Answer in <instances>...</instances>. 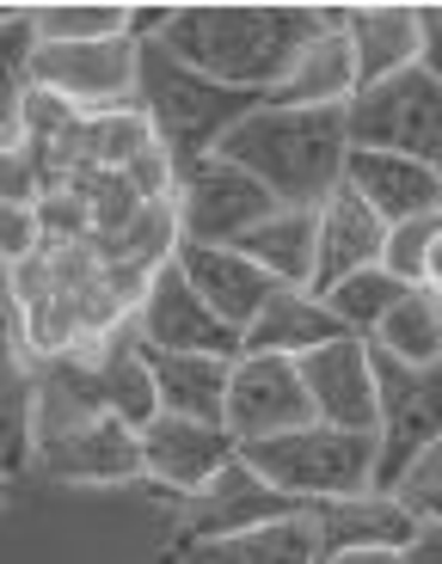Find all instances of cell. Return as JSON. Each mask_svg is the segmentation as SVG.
I'll list each match as a JSON object with an SVG mask.
<instances>
[{"instance_id":"cell-1","label":"cell","mask_w":442,"mask_h":564,"mask_svg":"<svg viewBox=\"0 0 442 564\" xmlns=\"http://www.w3.org/2000/svg\"><path fill=\"white\" fill-rule=\"evenodd\" d=\"M326 25H338V7H234V0H222V7H172L160 43L203 80L271 99L301 62V50Z\"/></svg>"},{"instance_id":"cell-2","label":"cell","mask_w":442,"mask_h":564,"mask_svg":"<svg viewBox=\"0 0 442 564\" xmlns=\"http://www.w3.org/2000/svg\"><path fill=\"white\" fill-rule=\"evenodd\" d=\"M37 460L62 485H123L142 473V436L105 405L99 368L56 362L37 381Z\"/></svg>"},{"instance_id":"cell-3","label":"cell","mask_w":442,"mask_h":564,"mask_svg":"<svg viewBox=\"0 0 442 564\" xmlns=\"http://www.w3.org/2000/svg\"><path fill=\"white\" fill-rule=\"evenodd\" d=\"M240 172H252L283 209H320L344 184V111H283V105H258L252 117L222 135L215 148Z\"/></svg>"},{"instance_id":"cell-4","label":"cell","mask_w":442,"mask_h":564,"mask_svg":"<svg viewBox=\"0 0 442 564\" xmlns=\"http://www.w3.org/2000/svg\"><path fill=\"white\" fill-rule=\"evenodd\" d=\"M136 93H142V117H148V129H154L160 154L172 160V172L203 160V154H215L222 135L265 105V99H252V93L203 80V74L185 68L160 37L142 43V86H136Z\"/></svg>"},{"instance_id":"cell-5","label":"cell","mask_w":442,"mask_h":564,"mask_svg":"<svg viewBox=\"0 0 442 564\" xmlns=\"http://www.w3.org/2000/svg\"><path fill=\"white\" fill-rule=\"evenodd\" d=\"M240 460L252 466L265 485L295 497L301 509H314V503L375 497L381 442L351 436V430H326V423H308V430H289V436H271V442H246Z\"/></svg>"},{"instance_id":"cell-6","label":"cell","mask_w":442,"mask_h":564,"mask_svg":"<svg viewBox=\"0 0 442 564\" xmlns=\"http://www.w3.org/2000/svg\"><path fill=\"white\" fill-rule=\"evenodd\" d=\"M375 387H381V423H375V442H381L375 497H406V479L418 473V460L442 442V368H406L387 350H375Z\"/></svg>"},{"instance_id":"cell-7","label":"cell","mask_w":442,"mask_h":564,"mask_svg":"<svg viewBox=\"0 0 442 564\" xmlns=\"http://www.w3.org/2000/svg\"><path fill=\"white\" fill-rule=\"evenodd\" d=\"M344 141L369 154H406L436 166L442 160V80L424 68H400L394 80L363 86L344 105Z\"/></svg>"},{"instance_id":"cell-8","label":"cell","mask_w":442,"mask_h":564,"mask_svg":"<svg viewBox=\"0 0 442 564\" xmlns=\"http://www.w3.org/2000/svg\"><path fill=\"white\" fill-rule=\"evenodd\" d=\"M142 86V43L111 37V43H37L31 56V93L74 105L86 117H117L136 111Z\"/></svg>"},{"instance_id":"cell-9","label":"cell","mask_w":442,"mask_h":564,"mask_svg":"<svg viewBox=\"0 0 442 564\" xmlns=\"http://www.w3.org/2000/svg\"><path fill=\"white\" fill-rule=\"evenodd\" d=\"M277 209L283 203L222 154H203L172 172V221H179L185 246H234Z\"/></svg>"},{"instance_id":"cell-10","label":"cell","mask_w":442,"mask_h":564,"mask_svg":"<svg viewBox=\"0 0 442 564\" xmlns=\"http://www.w3.org/2000/svg\"><path fill=\"white\" fill-rule=\"evenodd\" d=\"M283 516H301L295 497H283L277 485H265L252 466L234 454L197 497L179 503V528H172V558L191 546H209V540H234V534H252V528H271Z\"/></svg>"},{"instance_id":"cell-11","label":"cell","mask_w":442,"mask_h":564,"mask_svg":"<svg viewBox=\"0 0 442 564\" xmlns=\"http://www.w3.org/2000/svg\"><path fill=\"white\" fill-rule=\"evenodd\" d=\"M136 332H142L148 350H166V356H222V362H240V332L222 325L209 307L197 301V289L185 282V270L160 264L148 270L142 282V301H136Z\"/></svg>"},{"instance_id":"cell-12","label":"cell","mask_w":442,"mask_h":564,"mask_svg":"<svg viewBox=\"0 0 442 564\" xmlns=\"http://www.w3.org/2000/svg\"><path fill=\"white\" fill-rule=\"evenodd\" d=\"M308 423H314V405H308L301 368L289 362V356H240V362H234L228 417H222L234 448L289 436V430H308Z\"/></svg>"},{"instance_id":"cell-13","label":"cell","mask_w":442,"mask_h":564,"mask_svg":"<svg viewBox=\"0 0 442 564\" xmlns=\"http://www.w3.org/2000/svg\"><path fill=\"white\" fill-rule=\"evenodd\" d=\"M301 387H308V405L314 423L326 430H351V436H375L381 423V387H375V350L363 338H338L326 350L301 356Z\"/></svg>"},{"instance_id":"cell-14","label":"cell","mask_w":442,"mask_h":564,"mask_svg":"<svg viewBox=\"0 0 442 564\" xmlns=\"http://www.w3.org/2000/svg\"><path fill=\"white\" fill-rule=\"evenodd\" d=\"M234 454H240L234 436L215 430V423H191V417H166V411H160V417L142 430V473L160 485V491L179 497V503L197 497Z\"/></svg>"},{"instance_id":"cell-15","label":"cell","mask_w":442,"mask_h":564,"mask_svg":"<svg viewBox=\"0 0 442 564\" xmlns=\"http://www.w3.org/2000/svg\"><path fill=\"white\" fill-rule=\"evenodd\" d=\"M172 264L185 270V282L197 289V301L215 313L222 325H234L246 338V325L265 313V301L283 289V282H271L265 270L252 264L246 252H234V246H172Z\"/></svg>"},{"instance_id":"cell-16","label":"cell","mask_w":442,"mask_h":564,"mask_svg":"<svg viewBox=\"0 0 442 564\" xmlns=\"http://www.w3.org/2000/svg\"><path fill=\"white\" fill-rule=\"evenodd\" d=\"M387 252V221L369 209V203L338 184L326 203H320V264H314V295L338 289L344 276H357V270H375Z\"/></svg>"},{"instance_id":"cell-17","label":"cell","mask_w":442,"mask_h":564,"mask_svg":"<svg viewBox=\"0 0 442 564\" xmlns=\"http://www.w3.org/2000/svg\"><path fill=\"white\" fill-rule=\"evenodd\" d=\"M344 184H351L387 227L418 221V215H436V166H424V160L351 148V154H344Z\"/></svg>"},{"instance_id":"cell-18","label":"cell","mask_w":442,"mask_h":564,"mask_svg":"<svg viewBox=\"0 0 442 564\" xmlns=\"http://www.w3.org/2000/svg\"><path fill=\"white\" fill-rule=\"evenodd\" d=\"M338 338H344V325L332 319V307L314 289H277V295L265 301V313L246 325L240 356H289V362H301V356L326 350V344H338Z\"/></svg>"},{"instance_id":"cell-19","label":"cell","mask_w":442,"mask_h":564,"mask_svg":"<svg viewBox=\"0 0 442 564\" xmlns=\"http://www.w3.org/2000/svg\"><path fill=\"white\" fill-rule=\"evenodd\" d=\"M351 99H357V56H351L344 13H338V25H326L308 50H301L289 80L277 86L265 105H283V111H344Z\"/></svg>"},{"instance_id":"cell-20","label":"cell","mask_w":442,"mask_h":564,"mask_svg":"<svg viewBox=\"0 0 442 564\" xmlns=\"http://www.w3.org/2000/svg\"><path fill=\"white\" fill-rule=\"evenodd\" d=\"M148 375H154V399L166 417H191V423H215L228 417V381L234 362L222 356H166L148 350Z\"/></svg>"},{"instance_id":"cell-21","label":"cell","mask_w":442,"mask_h":564,"mask_svg":"<svg viewBox=\"0 0 442 564\" xmlns=\"http://www.w3.org/2000/svg\"><path fill=\"white\" fill-rule=\"evenodd\" d=\"M344 37L357 56V93L418 68V7H344Z\"/></svg>"},{"instance_id":"cell-22","label":"cell","mask_w":442,"mask_h":564,"mask_svg":"<svg viewBox=\"0 0 442 564\" xmlns=\"http://www.w3.org/2000/svg\"><path fill=\"white\" fill-rule=\"evenodd\" d=\"M234 252H246L258 270L283 289H314L320 264V209H277L234 240Z\"/></svg>"},{"instance_id":"cell-23","label":"cell","mask_w":442,"mask_h":564,"mask_svg":"<svg viewBox=\"0 0 442 564\" xmlns=\"http://www.w3.org/2000/svg\"><path fill=\"white\" fill-rule=\"evenodd\" d=\"M308 516L320 522L326 558H338V552H363V546L400 552L406 540L418 534V516H412V503H406V497H351V503H314Z\"/></svg>"},{"instance_id":"cell-24","label":"cell","mask_w":442,"mask_h":564,"mask_svg":"<svg viewBox=\"0 0 442 564\" xmlns=\"http://www.w3.org/2000/svg\"><path fill=\"white\" fill-rule=\"evenodd\" d=\"M172 564H326V540H320V522L301 509V516H283V522L252 528V534L191 546Z\"/></svg>"},{"instance_id":"cell-25","label":"cell","mask_w":442,"mask_h":564,"mask_svg":"<svg viewBox=\"0 0 442 564\" xmlns=\"http://www.w3.org/2000/svg\"><path fill=\"white\" fill-rule=\"evenodd\" d=\"M31 454H37V381L0 325V466L19 473Z\"/></svg>"},{"instance_id":"cell-26","label":"cell","mask_w":442,"mask_h":564,"mask_svg":"<svg viewBox=\"0 0 442 564\" xmlns=\"http://www.w3.org/2000/svg\"><path fill=\"white\" fill-rule=\"evenodd\" d=\"M369 344L387 350L394 362H406V368H442V319H436L430 289H406Z\"/></svg>"},{"instance_id":"cell-27","label":"cell","mask_w":442,"mask_h":564,"mask_svg":"<svg viewBox=\"0 0 442 564\" xmlns=\"http://www.w3.org/2000/svg\"><path fill=\"white\" fill-rule=\"evenodd\" d=\"M31 56H37V25H31V13H13L0 25V148H19V135H25Z\"/></svg>"},{"instance_id":"cell-28","label":"cell","mask_w":442,"mask_h":564,"mask_svg":"<svg viewBox=\"0 0 442 564\" xmlns=\"http://www.w3.org/2000/svg\"><path fill=\"white\" fill-rule=\"evenodd\" d=\"M37 43H111L136 31V7L123 0H68V7H31Z\"/></svg>"},{"instance_id":"cell-29","label":"cell","mask_w":442,"mask_h":564,"mask_svg":"<svg viewBox=\"0 0 442 564\" xmlns=\"http://www.w3.org/2000/svg\"><path fill=\"white\" fill-rule=\"evenodd\" d=\"M400 295H406V282H394L381 264H375V270H357V276H344L338 289H326L320 301H326L332 319L344 325V338H363V344H369L375 332H381V319L394 313V301H400Z\"/></svg>"},{"instance_id":"cell-30","label":"cell","mask_w":442,"mask_h":564,"mask_svg":"<svg viewBox=\"0 0 442 564\" xmlns=\"http://www.w3.org/2000/svg\"><path fill=\"white\" fill-rule=\"evenodd\" d=\"M442 240V209L436 215H418V221H400L387 227V252H381V270L406 289H424V270H430V252Z\"/></svg>"},{"instance_id":"cell-31","label":"cell","mask_w":442,"mask_h":564,"mask_svg":"<svg viewBox=\"0 0 442 564\" xmlns=\"http://www.w3.org/2000/svg\"><path fill=\"white\" fill-rule=\"evenodd\" d=\"M37 252V209L0 203V264H25Z\"/></svg>"},{"instance_id":"cell-32","label":"cell","mask_w":442,"mask_h":564,"mask_svg":"<svg viewBox=\"0 0 442 564\" xmlns=\"http://www.w3.org/2000/svg\"><path fill=\"white\" fill-rule=\"evenodd\" d=\"M31 191H37V166H31V148H0V203H25L31 209Z\"/></svg>"},{"instance_id":"cell-33","label":"cell","mask_w":442,"mask_h":564,"mask_svg":"<svg viewBox=\"0 0 442 564\" xmlns=\"http://www.w3.org/2000/svg\"><path fill=\"white\" fill-rule=\"evenodd\" d=\"M418 68L442 80V7H418Z\"/></svg>"},{"instance_id":"cell-34","label":"cell","mask_w":442,"mask_h":564,"mask_svg":"<svg viewBox=\"0 0 442 564\" xmlns=\"http://www.w3.org/2000/svg\"><path fill=\"white\" fill-rule=\"evenodd\" d=\"M400 564H442V522H418V534L400 546Z\"/></svg>"},{"instance_id":"cell-35","label":"cell","mask_w":442,"mask_h":564,"mask_svg":"<svg viewBox=\"0 0 442 564\" xmlns=\"http://www.w3.org/2000/svg\"><path fill=\"white\" fill-rule=\"evenodd\" d=\"M406 503H412L418 522H442V485H424V491H412Z\"/></svg>"},{"instance_id":"cell-36","label":"cell","mask_w":442,"mask_h":564,"mask_svg":"<svg viewBox=\"0 0 442 564\" xmlns=\"http://www.w3.org/2000/svg\"><path fill=\"white\" fill-rule=\"evenodd\" d=\"M326 564H400V552H387V546H363V552H338V558Z\"/></svg>"},{"instance_id":"cell-37","label":"cell","mask_w":442,"mask_h":564,"mask_svg":"<svg viewBox=\"0 0 442 564\" xmlns=\"http://www.w3.org/2000/svg\"><path fill=\"white\" fill-rule=\"evenodd\" d=\"M424 289H442V240H436V252H430V270H424Z\"/></svg>"},{"instance_id":"cell-38","label":"cell","mask_w":442,"mask_h":564,"mask_svg":"<svg viewBox=\"0 0 442 564\" xmlns=\"http://www.w3.org/2000/svg\"><path fill=\"white\" fill-rule=\"evenodd\" d=\"M7 491H13V473H7V466H0V503H7Z\"/></svg>"},{"instance_id":"cell-39","label":"cell","mask_w":442,"mask_h":564,"mask_svg":"<svg viewBox=\"0 0 442 564\" xmlns=\"http://www.w3.org/2000/svg\"><path fill=\"white\" fill-rule=\"evenodd\" d=\"M436 209H442V160H436Z\"/></svg>"},{"instance_id":"cell-40","label":"cell","mask_w":442,"mask_h":564,"mask_svg":"<svg viewBox=\"0 0 442 564\" xmlns=\"http://www.w3.org/2000/svg\"><path fill=\"white\" fill-rule=\"evenodd\" d=\"M430 301H436V319H442V289H430Z\"/></svg>"},{"instance_id":"cell-41","label":"cell","mask_w":442,"mask_h":564,"mask_svg":"<svg viewBox=\"0 0 442 564\" xmlns=\"http://www.w3.org/2000/svg\"><path fill=\"white\" fill-rule=\"evenodd\" d=\"M19 13V7H0V25H7V19H13Z\"/></svg>"}]
</instances>
